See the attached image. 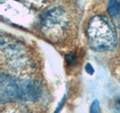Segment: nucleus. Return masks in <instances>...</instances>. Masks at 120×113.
I'll use <instances>...</instances> for the list:
<instances>
[{
    "label": "nucleus",
    "mask_w": 120,
    "mask_h": 113,
    "mask_svg": "<svg viewBox=\"0 0 120 113\" xmlns=\"http://www.w3.org/2000/svg\"><path fill=\"white\" fill-rule=\"evenodd\" d=\"M113 109L116 112H120V97L115 100L114 105H113Z\"/></svg>",
    "instance_id": "obj_9"
},
{
    "label": "nucleus",
    "mask_w": 120,
    "mask_h": 113,
    "mask_svg": "<svg viewBox=\"0 0 120 113\" xmlns=\"http://www.w3.org/2000/svg\"><path fill=\"white\" fill-rule=\"evenodd\" d=\"M19 100L22 101H35L41 94V86L38 82L19 79Z\"/></svg>",
    "instance_id": "obj_5"
},
{
    "label": "nucleus",
    "mask_w": 120,
    "mask_h": 113,
    "mask_svg": "<svg viewBox=\"0 0 120 113\" xmlns=\"http://www.w3.org/2000/svg\"><path fill=\"white\" fill-rule=\"evenodd\" d=\"M19 78L2 74L0 77V102L5 103L19 100Z\"/></svg>",
    "instance_id": "obj_3"
},
{
    "label": "nucleus",
    "mask_w": 120,
    "mask_h": 113,
    "mask_svg": "<svg viewBox=\"0 0 120 113\" xmlns=\"http://www.w3.org/2000/svg\"><path fill=\"white\" fill-rule=\"evenodd\" d=\"M42 28L47 33L54 36V32L60 34L65 27V20L62 11L59 8L52 9L44 15L41 21Z\"/></svg>",
    "instance_id": "obj_4"
},
{
    "label": "nucleus",
    "mask_w": 120,
    "mask_h": 113,
    "mask_svg": "<svg viewBox=\"0 0 120 113\" xmlns=\"http://www.w3.org/2000/svg\"><path fill=\"white\" fill-rule=\"evenodd\" d=\"M65 60L69 65H74V64L75 63V61H76V56H75L74 54H68L65 56Z\"/></svg>",
    "instance_id": "obj_8"
},
{
    "label": "nucleus",
    "mask_w": 120,
    "mask_h": 113,
    "mask_svg": "<svg viewBox=\"0 0 120 113\" xmlns=\"http://www.w3.org/2000/svg\"><path fill=\"white\" fill-rule=\"evenodd\" d=\"M108 11L112 17H116L120 12V3L116 0H109Z\"/></svg>",
    "instance_id": "obj_6"
},
{
    "label": "nucleus",
    "mask_w": 120,
    "mask_h": 113,
    "mask_svg": "<svg viewBox=\"0 0 120 113\" xmlns=\"http://www.w3.org/2000/svg\"><path fill=\"white\" fill-rule=\"evenodd\" d=\"M101 109H100V105H99V103L98 100H95L92 103L91 107H90V112H100Z\"/></svg>",
    "instance_id": "obj_7"
},
{
    "label": "nucleus",
    "mask_w": 120,
    "mask_h": 113,
    "mask_svg": "<svg viewBox=\"0 0 120 113\" xmlns=\"http://www.w3.org/2000/svg\"><path fill=\"white\" fill-rule=\"evenodd\" d=\"M85 68H86V71L87 72L88 74L92 75L94 73V69H93L92 66L90 63H87V64H86V66Z\"/></svg>",
    "instance_id": "obj_10"
},
{
    "label": "nucleus",
    "mask_w": 120,
    "mask_h": 113,
    "mask_svg": "<svg viewBox=\"0 0 120 113\" xmlns=\"http://www.w3.org/2000/svg\"><path fill=\"white\" fill-rule=\"evenodd\" d=\"M1 49L5 57L9 61V64L13 68L18 70L20 68L23 67L25 65V53L17 42H11L2 39Z\"/></svg>",
    "instance_id": "obj_2"
},
{
    "label": "nucleus",
    "mask_w": 120,
    "mask_h": 113,
    "mask_svg": "<svg viewBox=\"0 0 120 113\" xmlns=\"http://www.w3.org/2000/svg\"><path fill=\"white\" fill-rule=\"evenodd\" d=\"M89 44L93 50L107 51L112 50L116 44V32L107 18L94 17L88 25Z\"/></svg>",
    "instance_id": "obj_1"
}]
</instances>
